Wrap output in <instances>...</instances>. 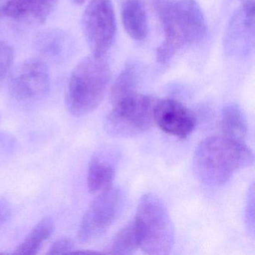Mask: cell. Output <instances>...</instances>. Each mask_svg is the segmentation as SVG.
<instances>
[{"label":"cell","mask_w":255,"mask_h":255,"mask_svg":"<svg viewBox=\"0 0 255 255\" xmlns=\"http://www.w3.org/2000/svg\"><path fill=\"white\" fill-rule=\"evenodd\" d=\"M253 152L242 141L222 136L203 140L194 153L193 171L206 186L226 184L237 171L254 163Z\"/></svg>","instance_id":"obj_1"},{"label":"cell","mask_w":255,"mask_h":255,"mask_svg":"<svg viewBox=\"0 0 255 255\" xmlns=\"http://www.w3.org/2000/svg\"><path fill=\"white\" fill-rule=\"evenodd\" d=\"M159 14L165 41L156 50V60L165 64L185 46L201 41L207 23L201 7L195 0H177L159 5Z\"/></svg>","instance_id":"obj_2"},{"label":"cell","mask_w":255,"mask_h":255,"mask_svg":"<svg viewBox=\"0 0 255 255\" xmlns=\"http://www.w3.org/2000/svg\"><path fill=\"white\" fill-rule=\"evenodd\" d=\"M111 80V71L104 57L87 56L73 70L67 86L65 102L76 117L92 113L102 102Z\"/></svg>","instance_id":"obj_3"},{"label":"cell","mask_w":255,"mask_h":255,"mask_svg":"<svg viewBox=\"0 0 255 255\" xmlns=\"http://www.w3.org/2000/svg\"><path fill=\"white\" fill-rule=\"evenodd\" d=\"M135 219L141 231L140 249L144 254L168 255L174 243V228L163 201L153 193L143 195Z\"/></svg>","instance_id":"obj_4"},{"label":"cell","mask_w":255,"mask_h":255,"mask_svg":"<svg viewBox=\"0 0 255 255\" xmlns=\"http://www.w3.org/2000/svg\"><path fill=\"white\" fill-rule=\"evenodd\" d=\"M156 102L151 97L135 93L121 100L106 118V131L118 138H130L144 133L154 122Z\"/></svg>","instance_id":"obj_5"},{"label":"cell","mask_w":255,"mask_h":255,"mask_svg":"<svg viewBox=\"0 0 255 255\" xmlns=\"http://www.w3.org/2000/svg\"><path fill=\"white\" fill-rule=\"evenodd\" d=\"M125 202L126 195L122 188L111 186L99 193L80 222L78 231L80 241L91 243L104 235L120 217Z\"/></svg>","instance_id":"obj_6"},{"label":"cell","mask_w":255,"mask_h":255,"mask_svg":"<svg viewBox=\"0 0 255 255\" xmlns=\"http://www.w3.org/2000/svg\"><path fill=\"white\" fill-rule=\"evenodd\" d=\"M83 30L92 55L104 57L116 40V14L111 0H91L82 19Z\"/></svg>","instance_id":"obj_7"},{"label":"cell","mask_w":255,"mask_h":255,"mask_svg":"<svg viewBox=\"0 0 255 255\" xmlns=\"http://www.w3.org/2000/svg\"><path fill=\"white\" fill-rule=\"evenodd\" d=\"M11 96L21 103H34L45 98L50 89L48 68L40 59L22 62L13 72L10 80Z\"/></svg>","instance_id":"obj_8"},{"label":"cell","mask_w":255,"mask_h":255,"mask_svg":"<svg viewBox=\"0 0 255 255\" xmlns=\"http://www.w3.org/2000/svg\"><path fill=\"white\" fill-rule=\"evenodd\" d=\"M153 122L165 133L182 139L189 136L196 125L194 113L181 103L173 99L156 101Z\"/></svg>","instance_id":"obj_9"},{"label":"cell","mask_w":255,"mask_h":255,"mask_svg":"<svg viewBox=\"0 0 255 255\" xmlns=\"http://www.w3.org/2000/svg\"><path fill=\"white\" fill-rule=\"evenodd\" d=\"M58 0H0V17L29 24L44 23Z\"/></svg>","instance_id":"obj_10"},{"label":"cell","mask_w":255,"mask_h":255,"mask_svg":"<svg viewBox=\"0 0 255 255\" xmlns=\"http://www.w3.org/2000/svg\"><path fill=\"white\" fill-rule=\"evenodd\" d=\"M35 48L44 59L61 61L70 52V37L61 29H50L40 32L35 38Z\"/></svg>","instance_id":"obj_11"},{"label":"cell","mask_w":255,"mask_h":255,"mask_svg":"<svg viewBox=\"0 0 255 255\" xmlns=\"http://www.w3.org/2000/svg\"><path fill=\"white\" fill-rule=\"evenodd\" d=\"M114 162L103 153L92 156L88 169L87 185L89 192L99 194L111 187L116 177Z\"/></svg>","instance_id":"obj_12"},{"label":"cell","mask_w":255,"mask_h":255,"mask_svg":"<svg viewBox=\"0 0 255 255\" xmlns=\"http://www.w3.org/2000/svg\"><path fill=\"white\" fill-rule=\"evenodd\" d=\"M121 15L125 31L131 38L137 41L145 39L148 24L145 8L141 0H125Z\"/></svg>","instance_id":"obj_13"},{"label":"cell","mask_w":255,"mask_h":255,"mask_svg":"<svg viewBox=\"0 0 255 255\" xmlns=\"http://www.w3.org/2000/svg\"><path fill=\"white\" fill-rule=\"evenodd\" d=\"M141 242V231L136 219L134 218L116 234L109 250L113 255H132L140 249Z\"/></svg>","instance_id":"obj_14"},{"label":"cell","mask_w":255,"mask_h":255,"mask_svg":"<svg viewBox=\"0 0 255 255\" xmlns=\"http://www.w3.org/2000/svg\"><path fill=\"white\" fill-rule=\"evenodd\" d=\"M221 128L225 136L244 142L249 128L246 116L238 105L230 104L224 108Z\"/></svg>","instance_id":"obj_15"},{"label":"cell","mask_w":255,"mask_h":255,"mask_svg":"<svg viewBox=\"0 0 255 255\" xmlns=\"http://www.w3.org/2000/svg\"><path fill=\"white\" fill-rule=\"evenodd\" d=\"M53 230L54 223L53 219L50 216L43 218L17 246L14 254L23 255H36L44 243L50 238Z\"/></svg>","instance_id":"obj_16"},{"label":"cell","mask_w":255,"mask_h":255,"mask_svg":"<svg viewBox=\"0 0 255 255\" xmlns=\"http://www.w3.org/2000/svg\"><path fill=\"white\" fill-rule=\"evenodd\" d=\"M140 74L141 68L138 64L132 62L126 65L112 86L110 101L115 104L135 94V89L139 83Z\"/></svg>","instance_id":"obj_17"},{"label":"cell","mask_w":255,"mask_h":255,"mask_svg":"<svg viewBox=\"0 0 255 255\" xmlns=\"http://www.w3.org/2000/svg\"><path fill=\"white\" fill-rule=\"evenodd\" d=\"M14 60L12 48L6 43L0 41V85L11 70Z\"/></svg>","instance_id":"obj_18"},{"label":"cell","mask_w":255,"mask_h":255,"mask_svg":"<svg viewBox=\"0 0 255 255\" xmlns=\"http://www.w3.org/2000/svg\"><path fill=\"white\" fill-rule=\"evenodd\" d=\"M74 249L72 241L68 238H62L56 240L49 249L48 255H63L71 253Z\"/></svg>","instance_id":"obj_19"},{"label":"cell","mask_w":255,"mask_h":255,"mask_svg":"<svg viewBox=\"0 0 255 255\" xmlns=\"http://www.w3.org/2000/svg\"><path fill=\"white\" fill-rule=\"evenodd\" d=\"M254 187L252 185V189L249 190V200L246 207V219L247 221V226L249 230L254 232Z\"/></svg>","instance_id":"obj_20"},{"label":"cell","mask_w":255,"mask_h":255,"mask_svg":"<svg viewBox=\"0 0 255 255\" xmlns=\"http://www.w3.org/2000/svg\"><path fill=\"white\" fill-rule=\"evenodd\" d=\"M242 12L248 21H255V0H242Z\"/></svg>","instance_id":"obj_21"},{"label":"cell","mask_w":255,"mask_h":255,"mask_svg":"<svg viewBox=\"0 0 255 255\" xmlns=\"http://www.w3.org/2000/svg\"><path fill=\"white\" fill-rule=\"evenodd\" d=\"M11 215V209L8 203L0 200V225L5 223Z\"/></svg>","instance_id":"obj_22"},{"label":"cell","mask_w":255,"mask_h":255,"mask_svg":"<svg viewBox=\"0 0 255 255\" xmlns=\"http://www.w3.org/2000/svg\"><path fill=\"white\" fill-rule=\"evenodd\" d=\"M76 4L77 5H82V4L86 2V0H73Z\"/></svg>","instance_id":"obj_23"}]
</instances>
